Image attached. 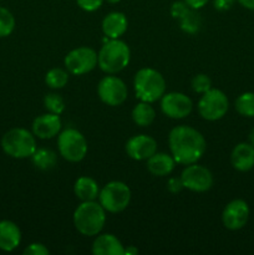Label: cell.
<instances>
[{"label": "cell", "instance_id": "14", "mask_svg": "<svg viewBox=\"0 0 254 255\" xmlns=\"http://www.w3.org/2000/svg\"><path fill=\"white\" fill-rule=\"evenodd\" d=\"M125 149L129 158L134 161H147L157 152V142L151 136L137 134V136H132L126 142Z\"/></svg>", "mask_w": 254, "mask_h": 255}, {"label": "cell", "instance_id": "6", "mask_svg": "<svg viewBox=\"0 0 254 255\" xmlns=\"http://www.w3.org/2000/svg\"><path fill=\"white\" fill-rule=\"evenodd\" d=\"M131 202V189L120 181L109 182L100 191L99 203L109 213H120L128 207Z\"/></svg>", "mask_w": 254, "mask_h": 255}, {"label": "cell", "instance_id": "25", "mask_svg": "<svg viewBox=\"0 0 254 255\" xmlns=\"http://www.w3.org/2000/svg\"><path fill=\"white\" fill-rule=\"evenodd\" d=\"M236 110L241 116L254 117V92H244L236 100Z\"/></svg>", "mask_w": 254, "mask_h": 255}, {"label": "cell", "instance_id": "18", "mask_svg": "<svg viewBox=\"0 0 254 255\" xmlns=\"http://www.w3.org/2000/svg\"><path fill=\"white\" fill-rule=\"evenodd\" d=\"M128 21L124 12L112 11L102 20V31L109 39H119L127 31Z\"/></svg>", "mask_w": 254, "mask_h": 255}, {"label": "cell", "instance_id": "15", "mask_svg": "<svg viewBox=\"0 0 254 255\" xmlns=\"http://www.w3.org/2000/svg\"><path fill=\"white\" fill-rule=\"evenodd\" d=\"M61 119L60 115L49 112L36 117L32 122V133L40 139H50L57 136L61 129Z\"/></svg>", "mask_w": 254, "mask_h": 255}, {"label": "cell", "instance_id": "35", "mask_svg": "<svg viewBox=\"0 0 254 255\" xmlns=\"http://www.w3.org/2000/svg\"><path fill=\"white\" fill-rule=\"evenodd\" d=\"M209 0H184V2H186L191 9H194V10L202 9L204 5H207V2Z\"/></svg>", "mask_w": 254, "mask_h": 255}, {"label": "cell", "instance_id": "20", "mask_svg": "<svg viewBox=\"0 0 254 255\" xmlns=\"http://www.w3.org/2000/svg\"><path fill=\"white\" fill-rule=\"evenodd\" d=\"M176 166V161L172 154L163 153V152H156L153 156L147 159V169L149 173L157 177H164L172 173Z\"/></svg>", "mask_w": 254, "mask_h": 255}, {"label": "cell", "instance_id": "19", "mask_svg": "<svg viewBox=\"0 0 254 255\" xmlns=\"http://www.w3.org/2000/svg\"><path fill=\"white\" fill-rule=\"evenodd\" d=\"M92 253L95 255H124L125 248L114 234H97L92 243Z\"/></svg>", "mask_w": 254, "mask_h": 255}, {"label": "cell", "instance_id": "36", "mask_svg": "<svg viewBox=\"0 0 254 255\" xmlns=\"http://www.w3.org/2000/svg\"><path fill=\"white\" fill-rule=\"evenodd\" d=\"M242 6H244L246 9L254 10V0H237Z\"/></svg>", "mask_w": 254, "mask_h": 255}, {"label": "cell", "instance_id": "32", "mask_svg": "<svg viewBox=\"0 0 254 255\" xmlns=\"http://www.w3.org/2000/svg\"><path fill=\"white\" fill-rule=\"evenodd\" d=\"M25 255H49L50 252L44 244L32 243L24 249Z\"/></svg>", "mask_w": 254, "mask_h": 255}, {"label": "cell", "instance_id": "28", "mask_svg": "<svg viewBox=\"0 0 254 255\" xmlns=\"http://www.w3.org/2000/svg\"><path fill=\"white\" fill-rule=\"evenodd\" d=\"M44 106L47 111L55 115H61L65 111L64 99L57 94H47L44 97Z\"/></svg>", "mask_w": 254, "mask_h": 255}, {"label": "cell", "instance_id": "1", "mask_svg": "<svg viewBox=\"0 0 254 255\" xmlns=\"http://www.w3.org/2000/svg\"><path fill=\"white\" fill-rule=\"evenodd\" d=\"M168 146L176 163L188 166L197 163L207 149V142L203 134L191 126H177L171 129Z\"/></svg>", "mask_w": 254, "mask_h": 255}, {"label": "cell", "instance_id": "30", "mask_svg": "<svg viewBox=\"0 0 254 255\" xmlns=\"http://www.w3.org/2000/svg\"><path fill=\"white\" fill-rule=\"evenodd\" d=\"M191 10V7L183 1H174L171 6V15L174 17V19H182L187 12Z\"/></svg>", "mask_w": 254, "mask_h": 255}, {"label": "cell", "instance_id": "29", "mask_svg": "<svg viewBox=\"0 0 254 255\" xmlns=\"http://www.w3.org/2000/svg\"><path fill=\"white\" fill-rule=\"evenodd\" d=\"M192 90L197 94H204L212 89V81L207 75L198 74L192 79Z\"/></svg>", "mask_w": 254, "mask_h": 255}, {"label": "cell", "instance_id": "8", "mask_svg": "<svg viewBox=\"0 0 254 255\" xmlns=\"http://www.w3.org/2000/svg\"><path fill=\"white\" fill-rule=\"evenodd\" d=\"M229 101L226 94L218 89H211L202 94L198 101V112L207 121H218L226 116Z\"/></svg>", "mask_w": 254, "mask_h": 255}, {"label": "cell", "instance_id": "23", "mask_svg": "<svg viewBox=\"0 0 254 255\" xmlns=\"http://www.w3.org/2000/svg\"><path fill=\"white\" fill-rule=\"evenodd\" d=\"M31 162L37 169L41 171H50L55 168L57 163V154L52 149L49 148H36L32 153Z\"/></svg>", "mask_w": 254, "mask_h": 255}, {"label": "cell", "instance_id": "39", "mask_svg": "<svg viewBox=\"0 0 254 255\" xmlns=\"http://www.w3.org/2000/svg\"><path fill=\"white\" fill-rule=\"evenodd\" d=\"M107 1H109L110 4H117V2H120L121 0H107Z\"/></svg>", "mask_w": 254, "mask_h": 255}, {"label": "cell", "instance_id": "16", "mask_svg": "<svg viewBox=\"0 0 254 255\" xmlns=\"http://www.w3.org/2000/svg\"><path fill=\"white\" fill-rule=\"evenodd\" d=\"M232 166L239 172H248L254 167V146L251 143H238L231 154Z\"/></svg>", "mask_w": 254, "mask_h": 255}, {"label": "cell", "instance_id": "34", "mask_svg": "<svg viewBox=\"0 0 254 255\" xmlns=\"http://www.w3.org/2000/svg\"><path fill=\"white\" fill-rule=\"evenodd\" d=\"M167 188H168L169 192L172 193H178V192L182 191V188H184L183 184H182L181 178H171L168 181V184H167Z\"/></svg>", "mask_w": 254, "mask_h": 255}, {"label": "cell", "instance_id": "27", "mask_svg": "<svg viewBox=\"0 0 254 255\" xmlns=\"http://www.w3.org/2000/svg\"><path fill=\"white\" fill-rule=\"evenodd\" d=\"M15 17L6 7L0 6V37H6L14 31Z\"/></svg>", "mask_w": 254, "mask_h": 255}, {"label": "cell", "instance_id": "13", "mask_svg": "<svg viewBox=\"0 0 254 255\" xmlns=\"http://www.w3.org/2000/svg\"><path fill=\"white\" fill-rule=\"evenodd\" d=\"M249 219V206L243 199H234L229 202L222 213L223 226L229 231H239Z\"/></svg>", "mask_w": 254, "mask_h": 255}, {"label": "cell", "instance_id": "17", "mask_svg": "<svg viewBox=\"0 0 254 255\" xmlns=\"http://www.w3.org/2000/svg\"><path fill=\"white\" fill-rule=\"evenodd\" d=\"M21 243L20 228L11 221H0V251L12 252Z\"/></svg>", "mask_w": 254, "mask_h": 255}, {"label": "cell", "instance_id": "10", "mask_svg": "<svg viewBox=\"0 0 254 255\" xmlns=\"http://www.w3.org/2000/svg\"><path fill=\"white\" fill-rule=\"evenodd\" d=\"M181 181L184 188L197 193L209 191L213 186V176L211 171L197 163L188 164L181 173Z\"/></svg>", "mask_w": 254, "mask_h": 255}, {"label": "cell", "instance_id": "37", "mask_svg": "<svg viewBox=\"0 0 254 255\" xmlns=\"http://www.w3.org/2000/svg\"><path fill=\"white\" fill-rule=\"evenodd\" d=\"M138 253V251H137V248H134V247H128L127 249H125V254L127 255H136Z\"/></svg>", "mask_w": 254, "mask_h": 255}, {"label": "cell", "instance_id": "2", "mask_svg": "<svg viewBox=\"0 0 254 255\" xmlns=\"http://www.w3.org/2000/svg\"><path fill=\"white\" fill-rule=\"evenodd\" d=\"M106 223V211L96 201L82 202L74 212V226L80 234L95 237L101 233Z\"/></svg>", "mask_w": 254, "mask_h": 255}, {"label": "cell", "instance_id": "21", "mask_svg": "<svg viewBox=\"0 0 254 255\" xmlns=\"http://www.w3.org/2000/svg\"><path fill=\"white\" fill-rule=\"evenodd\" d=\"M75 196L81 202L86 201H96L99 198L100 188L97 182L94 178L87 176H82L76 179L74 186Z\"/></svg>", "mask_w": 254, "mask_h": 255}, {"label": "cell", "instance_id": "24", "mask_svg": "<svg viewBox=\"0 0 254 255\" xmlns=\"http://www.w3.org/2000/svg\"><path fill=\"white\" fill-rule=\"evenodd\" d=\"M45 82L50 89H62L69 82V71L60 69V67H54V69L47 71L46 76H45Z\"/></svg>", "mask_w": 254, "mask_h": 255}, {"label": "cell", "instance_id": "22", "mask_svg": "<svg viewBox=\"0 0 254 255\" xmlns=\"http://www.w3.org/2000/svg\"><path fill=\"white\" fill-rule=\"evenodd\" d=\"M156 119V111L151 104L141 101L132 110V120L139 127H147Z\"/></svg>", "mask_w": 254, "mask_h": 255}, {"label": "cell", "instance_id": "26", "mask_svg": "<svg viewBox=\"0 0 254 255\" xmlns=\"http://www.w3.org/2000/svg\"><path fill=\"white\" fill-rule=\"evenodd\" d=\"M179 25L187 34H196L201 27V16L194 11V9H191L182 19H179Z\"/></svg>", "mask_w": 254, "mask_h": 255}, {"label": "cell", "instance_id": "38", "mask_svg": "<svg viewBox=\"0 0 254 255\" xmlns=\"http://www.w3.org/2000/svg\"><path fill=\"white\" fill-rule=\"evenodd\" d=\"M248 141H249V143L253 144V146H254V127H253V128L251 129V132H249Z\"/></svg>", "mask_w": 254, "mask_h": 255}, {"label": "cell", "instance_id": "12", "mask_svg": "<svg viewBox=\"0 0 254 255\" xmlns=\"http://www.w3.org/2000/svg\"><path fill=\"white\" fill-rule=\"evenodd\" d=\"M192 109V100L182 92H168L161 97V110L169 119H184L191 114Z\"/></svg>", "mask_w": 254, "mask_h": 255}, {"label": "cell", "instance_id": "5", "mask_svg": "<svg viewBox=\"0 0 254 255\" xmlns=\"http://www.w3.org/2000/svg\"><path fill=\"white\" fill-rule=\"evenodd\" d=\"M1 148L12 158H29L36 151V139L32 132L16 127L11 128L2 136Z\"/></svg>", "mask_w": 254, "mask_h": 255}, {"label": "cell", "instance_id": "9", "mask_svg": "<svg viewBox=\"0 0 254 255\" xmlns=\"http://www.w3.org/2000/svg\"><path fill=\"white\" fill-rule=\"evenodd\" d=\"M64 64L69 74L76 76L89 74L97 66V52L87 46L76 47L65 56Z\"/></svg>", "mask_w": 254, "mask_h": 255}, {"label": "cell", "instance_id": "33", "mask_svg": "<svg viewBox=\"0 0 254 255\" xmlns=\"http://www.w3.org/2000/svg\"><path fill=\"white\" fill-rule=\"evenodd\" d=\"M236 0H213V6L218 11H227L234 5Z\"/></svg>", "mask_w": 254, "mask_h": 255}, {"label": "cell", "instance_id": "3", "mask_svg": "<svg viewBox=\"0 0 254 255\" xmlns=\"http://www.w3.org/2000/svg\"><path fill=\"white\" fill-rule=\"evenodd\" d=\"M131 60L128 45L120 39H110L102 45L97 54V65L109 75L122 71Z\"/></svg>", "mask_w": 254, "mask_h": 255}, {"label": "cell", "instance_id": "7", "mask_svg": "<svg viewBox=\"0 0 254 255\" xmlns=\"http://www.w3.org/2000/svg\"><path fill=\"white\" fill-rule=\"evenodd\" d=\"M57 148L62 158L76 163L85 158L89 146L81 132L75 128H66L57 137Z\"/></svg>", "mask_w": 254, "mask_h": 255}, {"label": "cell", "instance_id": "31", "mask_svg": "<svg viewBox=\"0 0 254 255\" xmlns=\"http://www.w3.org/2000/svg\"><path fill=\"white\" fill-rule=\"evenodd\" d=\"M76 1L77 5L87 12H91L100 9L102 6V4H104V0H76Z\"/></svg>", "mask_w": 254, "mask_h": 255}, {"label": "cell", "instance_id": "11", "mask_svg": "<svg viewBox=\"0 0 254 255\" xmlns=\"http://www.w3.org/2000/svg\"><path fill=\"white\" fill-rule=\"evenodd\" d=\"M97 95L107 106H120L127 99V86L117 76H105L97 85Z\"/></svg>", "mask_w": 254, "mask_h": 255}, {"label": "cell", "instance_id": "4", "mask_svg": "<svg viewBox=\"0 0 254 255\" xmlns=\"http://www.w3.org/2000/svg\"><path fill=\"white\" fill-rule=\"evenodd\" d=\"M133 89L136 97L139 101L156 102L161 100L166 92V81L164 77L157 70L144 67L138 70L134 75Z\"/></svg>", "mask_w": 254, "mask_h": 255}]
</instances>
